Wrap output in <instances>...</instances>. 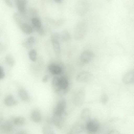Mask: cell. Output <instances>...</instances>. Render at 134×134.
I'll return each instance as SVG.
<instances>
[{"mask_svg": "<svg viewBox=\"0 0 134 134\" xmlns=\"http://www.w3.org/2000/svg\"><path fill=\"white\" fill-rule=\"evenodd\" d=\"M68 86L67 80L64 77H55L52 80V86L53 90L59 95H64L67 92Z\"/></svg>", "mask_w": 134, "mask_h": 134, "instance_id": "cell-1", "label": "cell"}, {"mask_svg": "<svg viewBox=\"0 0 134 134\" xmlns=\"http://www.w3.org/2000/svg\"><path fill=\"white\" fill-rule=\"evenodd\" d=\"M60 35L58 33H53L51 36V40L54 51L57 55L60 53V47L59 42Z\"/></svg>", "mask_w": 134, "mask_h": 134, "instance_id": "cell-2", "label": "cell"}, {"mask_svg": "<svg viewBox=\"0 0 134 134\" xmlns=\"http://www.w3.org/2000/svg\"><path fill=\"white\" fill-rule=\"evenodd\" d=\"M66 114L65 112L62 114H53L52 120L54 125L57 128H62L65 120Z\"/></svg>", "mask_w": 134, "mask_h": 134, "instance_id": "cell-3", "label": "cell"}, {"mask_svg": "<svg viewBox=\"0 0 134 134\" xmlns=\"http://www.w3.org/2000/svg\"><path fill=\"white\" fill-rule=\"evenodd\" d=\"M99 122L97 119H93L88 121L86 125L87 130L91 133L96 132L99 128Z\"/></svg>", "mask_w": 134, "mask_h": 134, "instance_id": "cell-4", "label": "cell"}, {"mask_svg": "<svg viewBox=\"0 0 134 134\" xmlns=\"http://www.w3.org/2000/svg\"><path fill=\"white\" fill-rule=\"evenodd\" d=\"M66 102L64 99H60L57 103L53 110V114H62L65 112Z\"/></svg>", "mask_w": 134, "mask_h": 134, "instance_id": "cell-5", "label": "cell"}, {"mask_svg": "<svg viewBox=\"0 0 134 134\" xmlns=\"http://www.w3.org/2000/svg\"><path fill=\"white\" fill-rule=\"evenodd\" d=\"M85 93L83 90L79 91L75 95L74 100V104L77 106H79L83 103L85 97Z\"/></svg>", "mask_w": 134, "mask_h": 134, "instance_id": "cell-6", "label": "cell"}, {"mask_svg": "<svg viewBox=\"0 0 134 134\" xmlns=\"http://www.w3.org/2000/svg\"><path fill=\"white\" fill-rule=\"evenodd\" d=\"M94 56V54L92 51L87 50L85 51L81 55V62L84 64L87 63L93 59Z\"/></svg>", "mask_w": 134, "mask_h": 134, "instance_id": "cell-7", "label": "cell"}, {"mask_svg": "<svg viewBox=\"0 0 134 134\" xmlns=\"http://www.w3.org/2000/svg\"><path fill=\"white\" fill-rule=\"evenodd\" d=\"M92 77V75L90 72L84 71L79 73L77 76V81L81 82H87L89 81Z\"/></svg>", "mask_w": 134, "mask_h": 134, "instance_id": "cell-8", "label": "cell"}, {"mask_svg": "<svg viewBox=\"0 0 134 134\" xmlns=\"http://www.w3.org/2000/svg\"><path fill=\"white\" fill-rule=\"evenodd\" d=\"M122 81L126 84H134V69L129 71L125 74L122 78Z\"/></svg>", "mask_w": 134, "mask_h": 134, "instance_id": "cell-9", "label": "cell"}, {"mask_svg": "<svg viewBox=\"0 0 134 134\" xmlns=\"http://www.w3.org/2000/svg\"><path fill=\"white\" fill-rule=\"evenodd\" d=\"M84 129L83 125L81 122L76 123L72 126L70 132L71 134H79L82 132Z\"/></svg>", "mask_w": 134, "mask_h": 134, "instance_id": "cell-10", "label": "cell"}, {"mask_svg": "<svg viewBox=\"0 0 134 134\" xmlns=\"http://www.w3.org/2000/svg\"><path fill=\"white\" fill-rule=\"evenodd\" d=\"M48 69L49 72L54 75L59 74L62 71L61 68L59 66L55 64H51L49 65Z\"/></svg>", "mask_w": 134, "mask_h": 134, "instance_id": "cell-11", "label": "cell"}, {"mask_svg": "<svg viewBox=\"0 0 134 134\" xmlns=\"http://www.w3.org/2000/svg\"><path fill=\"white\" fill-rule=\"evenodd\" d=\"M91 111L90 109L87 108H84L82 110L80 117L81 119L83 121H88L91 117Z\"/></svg>", "mask_w": 134, "mask_h": 134, "instance_id": "cell-12", "label": "cell"}, {"mask_svg": "<svg viewBox=\"0 0 134 134\" xmlns=\"http://www.w3.org/2000/svg\"><path fill=\"white\" fill-rule=\"evenodd\" d=\"M16 4L19 11L24 13L26 10L27 0H16Z\"/></svg>", "mask_w": 134, "mask_h": 134, "instance_id": "cell-13", "label": "cell"}, {"mask_svg": "<svg viewBox=\"0 0 134 134\" xmlns=\"http://www.w3.org/2000/svg\"><path fill=\"white\" fill-rule=\"evenodd\" d=\"M30 118L32 121L35 122H39L41 120V116L38 110H35L32 111L30 114Z\"/></svg>", "mask_w": 134, "mask_h": 134, "instance_id": "cell-14", "label": "cell"}, {"mask_svg": "<svg viewBox=\"0 0 134 134\" xmlns=\"http://www.w3.org/2000/svg\"><path fill=\"white\" fill-rule=\"evenodd\" d=\"M4 104L7 106H12L17 104V102L11 95L7 96L4 100Z\"/></svg>", "mask_w": 134, "mask_h": 134, "instance_id": "cell-15", "label": "cell"}, {"mask_svg": "<svg viewBox=\"0 0 134 134\" xmlns=\"http://www.w3.org/2000/svg\"><path fill=\"white\" fill-rule=\"evenodd\" d=\"M19 95L20 99L23 101L27 102L30 100V98L29 94L24 89H21L19 90Z\"/></svg>", "mask_w": 134, "mask_h": 134, "instance_id": "cell-16", "label": "cell"}, {"mask_svg": "<svg viewBox=\"0 0 134 134\" xmlns=\"http://www.w3.org/2000/svg\"><path fill=\"white\" fill-rule=\"evenodd\" d=\"M13 130L12 125L9 123H6L1 125L0 126V130L2 132L8 133L11 132Z\"/></svg>", "mask_w": 134, "mask_h": 134, "instance_id": "cell-17", "label": "cell"}, {"mask_svg": "<svg viewBox=\"0 0 134 134\" xmlns=\"http://www.w3.org/2000/svg\"><path fill=\"white\" fill-rule=\"evenodd\" d=\"M21 31L24 33L27 34H31L33 31L32 27L28 24L23 23L20 26Z\"/></svg>", "mask_w": 134, "mask_h": 134, "instance_id": "cell-18", "label": "cell"}, {"mask_svg": "<svg viewBox=\"0 0 134 134\" xmlns=\"http://www.w3.org/2000/svg\"><path fill=\"white\" fill-rule=\"evenodd\" d=\"M31 21L32 25L36 29L42 27L41 21L38 17H35L33 18Z\"/></svg>", "mask_w": 134, "mask_h": 134, "instance_id": "cell-19", "label": "cell"}, {"mask_svg": "<svg viewBox=\"0 0 134 134\" xmlns=\"http://www.w3.org/2000/svg\"><path fill=\"white\" fill-rule=\"evenodd\" d=\"M35 39L34 37L31 36L28 38L24 43V45L27 48H30L35 42Z\"/></svg>", "mask_w": 134, "mask_h": 134, "instance_id": "cell-20", "label": "cell"}, {"mask_svg": "<svg viewBox=\"0 0 134 134\" xmlns=\"http://www.w3.org/2000/svg\"><path fill=\"white\" fill-rule=\"evenodd\" d=\"M13 122L14 124L18 125H23L25 122V119L23 117L18 116L13 119Z\"/></svg>", "mask_w": 134, "mask_h": 134, "instance_id": "cell-21", "label": "cell"}, {"mask_svg": "<svg viewBox=\"0 0 134 134\" xmlns=\"http://www.w3.org/2000/svg\"><path fill=\"white\" fill-rule=\"evenodd\" d=\"M5 59L6 63L10 66L12 67L14 66L15 61L12 56L10 55H7L5 56Z\"/></svg>", "mask_w": 134, "mask_h": 134, "instance_id": "cell-22", "label": "cell"}, {"mask_svg": "<svg viewBox=\"0 0 134 134\" xmlns=\"http://www.w3.org/2000/svg\"><path fill=\"white\" fill-rule=\"evenodd\" d=\"M37 52L34 49L30 50L28 53V56L30 59L32 61H35L37 58Z\"/></svg>", "mask_w": 134, "mask_h": 134, "instance_id": "cell-23", "label": "cell"}, {"mask_svg": "<svg viewBox=\"0 0 134 134\" xmlns=\"http://www.w3.org/2000/svg\"><path fill=\"white\" fill-rule=\"evenodd\" d=\"M42 131L44 134H53V131L52 129L49 125H47L44 126L42 128Z\"/></svg>", "mask_w": 134, "mask_h": 134, "instance_id": "cell-24", "label": "cell"}, {"mask_svg": "<svg viewBox=\"0 0 134 134\" xmlns=\"http://www.w3.org/2000/svg\"><path fill=\"white\" fill-rule=\"evenodd\" d=\"M62 37L65 41L69 40L70 38V36L68 32L66 30L64 31L62 34Z\"/></svg>", "mask_w": 134, "mask_h": 134, "instance_id": "cell-25", "label": "cell"}, {"mask_svg": "<svg viewBox=\"0 0 134 134\" xmlns=\"http://www.w3.org/2000/svg\"><path fill=\"white\" fill-rule=\"evenodd\" d=\"M109 100L108 96L105 94H103L101 98V100L102 103L103 104H106Z\"/></svg>", "mask_w": 134, "mask_h": 134, "instance_id": "cell-26", "label": "cell"}, {"mask_svg": "<svg viewBox=\"0 0 134 134\" xmlns=\"http://www.w3.org/2000/svg\"><path fill=\"white\" fill-rule=\"evenodd\" d=\"M5 74L3 69L1 66H0V80H1L4 78Z\"/></svg>", "mask_w": 134, "mask_h": 134, "instance_id": "cell-27", "label": "cell"}, {"mask_svg": "<svg viewBox=\"0 0 134 134\" xmlns=\"http://www.w3.org/2000/svg\"><path fill=\"white\" fill-rule=\"evenodd\" d=\"M36 30L38 34L40 35L43 36L45 34V31L42 27Z\"/></svg>", "mask_w": 134, "mask_h": 134, "instance_id": "cell-28", "label": "cell"}, {"mask_svg": "<svg viewBox=\"0 0 134 134\" xmlns=\"http://www.w3.org/2000/svg\"><path fill=\"white\" fill-rule=\"evenodd\" d=\"M5 2L6 4L10 7H12V2L10 0H5Z\"/></svg>", "mask_w": 134, "mask_h": 134, "instance_id": "cell-29", "label": "cell"}, {"mask_svg": "<svg viewBox=\"0 0 134 134\" xmlns=\"http://www.w3.org/2000/svg\"><path fill=\"white\" fill-rule=\"evenodd\" d=\"M48 75H45L43 77L42 81L43 82H46L48 81Z\"/></svg>", "mask_w": 134, "mask_h": 134, "instance_id": "cell-30", "label": "cell"}, {"mask_svg": "<svg viewBox=\"0 0 134 134\" xmlns=\"http://www.w3.org/2000/svg\"><path fill=\"white\" fill-rule=\"evenodd\" d=\"M110 133L112 134H119V133L118 131L115 130H113L110 131Z\"/></svg>", "mask_w": 134, "mask_h": 134, "instance_id": "cell-31", "label": "cell"}, {"mask_svg": "<svg viewBox=\"0 0 134 134\" xmlns=\"http://www.w3.org/2000/svg\"><path fill=\"white\" fill-rule=\"evenodd\" d=\"M55 2L58 3H60L62 2V0H54Z\"/></svg>", "mask_w": 134, "mask_h": 134, "instance_id": "cell-32", "label": "cell"}]
</instances>
